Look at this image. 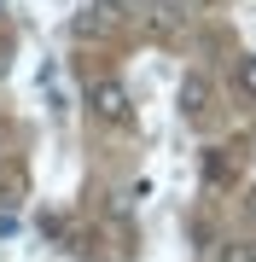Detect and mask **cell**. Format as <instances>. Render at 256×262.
<instances>
[{
    "label": "cell",
    "mask_w": 256,
    "mask_h": 262,
    "mask_svg": "<svg viewBox=\"0 0 256 262\" xmlns=\"http://www.w3.org/2000/svg\"><path fill=\"white\" fill-rule=\"evenodd\" d=\"M204 105H210V82H204V76H187V82H180V111L198 117Z\"/></svg>",
    "instance_id": "obj_3"
},
{
    "label": "cell",
    "mask_w": 256,
    "mask_h": 262,
    "mask_svg": "<svg viewBox=\"0 0 256 262\" xmlns=\"http://www.w3.org/2000/svg\"><path fill=\"white\" fill-rule=\"evenodd\" d=\"M245 210H250V222H256V187H250V192H245Z\"/></svg>",
    "instance_id": "obj_7"
},
{
    "label": "cell",
    "mask_w": 256,
    "mask_h": 262,
    "mask_svg": "<svg viewBox=\"0 0 256 262\" xmlns=\"http://www.w3.org/2000/svg\"><path fill=\"white\" fill-rule=\"evenodd\" d=\"M180 29V12L175 6H152V35H175Z\"/></svg>",
    "instance_id": "obj_5"
},
{
    "label": "cell",
    "mask_w": 256,
    "mask_h": 262,
    "mask_svg": "<svg viewBox=\"0 0 256 262\" xmlns=\"http://www.w3.org/2000/svg\"><path fill=\"white\" fill-rule=\"evenodd\" d=\"M233 88H239V94L256 105V53H245V58L233 64Z\"/></svg>",
    "instance_id": "obj_4"
},
{
    "label": "cell",
    "mask_w": 256,
    "mask_h": 262,
    "mask_svg": "<svg viewBox=\"0 0 256 262\" xmlns=\"http://www.w3.org/2000/svg\"><path fill=\"white\" fill-rule=\"evenodd\" d=\"M87 105H94L99 122H128V88L123 82H94L87 88Z\"/></svg>",
    "instance_id": "obj_2"
},
{
    "label": "cell",
    "mask_w": 256,
    "mask_h": 262,
    "mask_svg": "<svg viewBox=\"0 0 256 262\" xmlns=\"http://www.w3.org/2000/svg\"><path fill=\"white\" fill-rule=\"evenodd\" d=\"M216 262H256V245L233 239V245H221V251H216Z\"/></svg>",
    "instance_id": "obj_6"
},
{
    "label": "cell",
    "mask_w": 256,
    "mask_h": 262,
    "mask_svg": "<svg viewBox=\"0 0 256 262\" xmlns=\"http://www.w3.org/2000/svg\"><path fill=\"white\" fill-rule=\"evenodd\" d=\"M117 24H123V6H117V0H94V6H82L76 18H70V29H76L82 41H99V35H111Z\"/></svg>",
    "instance_id": "obj_1"
}]
</instances>
